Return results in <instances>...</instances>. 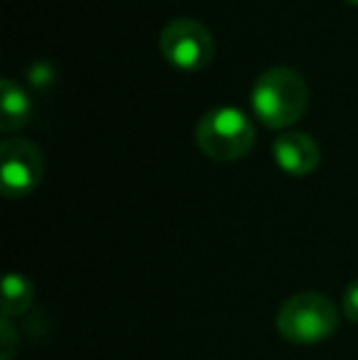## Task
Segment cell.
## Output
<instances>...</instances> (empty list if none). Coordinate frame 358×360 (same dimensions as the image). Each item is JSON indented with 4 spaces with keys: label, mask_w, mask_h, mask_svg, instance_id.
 <instances>
[{
    "label": "cell",
    "mask_w": 358,
    "mask_h": 360,
    "mask_svg": "<svg viewBox=\"0 0 358 360\" xmlns=\"http://www.w3.org/2000/svg\"><path fill=\"white\" fill-rule=\"evenodd\" d=\"M255 118L272 130L295 125L309 105V89L300 72L290 67H270L255 79L250 91Z\"/></svg>",
    "instance_id": "obj_1"
},
{
    "label": "cell",
    "mask_w": 358,
    "mask_h": 360,
    "mask_svg": "<svg viewBox=\"0 0 358 360\" xmlns=\"http://www.w3.org/2000/svg\"><path fill=\"white\" fill-rule=\"evenodd\" d=\"M194 140L209 160L236 162L253 150L255 128L243 110L221 105L201 115L194 128Z\"/></svg>",
    "instance_id": "obj_2"
},
{
    "label": "cell",
    "mask_w": 358,
    "mask_h": 360,
    "mask_svg": "<svg viewBox=\"0 0 358 360\" xmlns=\"http://www.w3.org/2000/svg\"><path fill=\"white\" fill-rule=\"evenodd\" d=\"M275 323L285 341L297 346H314L334 336L339 328V314L326 294L302 292L282 304Z\"/></svg>",
    "instance_id": "obj_3"
},
{
    "label": "cell",
    "mask_w": 358,
    "mask_h": 360,
    "mask_svg": "<svg viewBox=\"0 0 358 360\" xmlns=\"http://www.w3.org/2000/svg\"><path fill=\"white\" fill-rule=\"evenodd\" d=\"M160 52L181 72H201L216 54L214 34L194 18H174L160 32Z\"/></svg>",
    "instance_id": "obj_4"
},
{
    "label": "cell",
    "mask_w": 358,
    "mask_h": 360,
    "mask_svg": "<svg viewBox=\"0 0 358 360\" xmlns=\"http://www.w3.org/2000/svg\"><path fill=\"white\" fill-rule=\"evenodd\" d=\"M44 160L39 147L25 138L0 143V189L8 199H23L42 181Z\"/></svg>",
    "instance_id": "obj_5"
},
{
    "label": "cell",
    "mask_w": 358,
    "mask_h": 360,
    "mask_svg": "<svg viewBox=\"0 0 358 360\" xmlns=\"http://www.w3.org/2000/svg\"><path fill=\"white\" fill-rule=\"evenodd\" d=\"M272 160L285 174L307 176L319 167V143L302 130H287L277 135L272 143Z\"/></svg>",
    "instance_id": "obj_6"
},
{
    "label": "cell",
    "mask_w": 358,
    "mask_h": 360,
    "mask_svg": "<svg viewBox=\"0 0 358 360\" xmlns=\"http://www.w3.org/2000/svg\"><path fill=\"white\" fill-rule=\"evenodd\" d=\"M30 115H32V101L27 91L13 79L0 81V130L15 133L27 123Z\"/></svg>",
    "instance_id": "obj_7"
},
{
    "label": "cell",
    "mask_w": 358,
    "mask_h": 360,
    "mask_svg": "<svg viewBox=\"0 0 358 360\" xmlns=\"http://www.w3.org/2000/svg\"><path fill=\"white\" fill-rule=\"evenodd\" d=\"M34 285L20 272H10L3 282V314L5 319L20 316L32 307Z\"/></svg>",
    "instance_id": "obj_8"
},
{
    "label": "cell",
    "mask_w": 358,
    "mask_h": 360,
    "mask_svg": "<svg viewBox=\"0 0 358 360\" xmlns=\"http://www.w3.org/2000/svg\"><path fill=\"white\" fill-rule=\"evenodd\" d=\"M344 314H346V319H351V321L358 323V280H354L349 287H346V294H344Z\"/></svg>",
    "instance_id": "obj_9"
},
{
    "label": "cell",
    "mask_w": 358,
    "mask_h": 360,
    "mask_svg": "<svg viewBox=\"0 0 358 360\" xmlns=\"http://www.w3.org/2000/svg\"><path fill=\"white\" fill-rule=\"evenodd\" d=\"M10 341H13V328H10L8 319H5V321H3V360H13L15 351L10 348V346H13Z\"/></svg>",
    "instance_id": "obj_10"
},
{
    "label": "cell",
    "mask_w": 358,
    "mask_h": 360,
    "mask_svg": "<svg viewBox=\"0 0 358 360\" xmlns=\"http://www.w3.org/2000/svg\"><path fill=\"white\" fill-rule=\"evenodd\" d=\"M346 3H351V5H358V0H346Z\"/></svg>",
    "instance_id": "obj_11"
}]
</instances>
